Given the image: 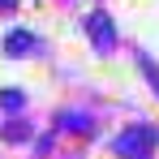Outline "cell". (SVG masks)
Instances as JSON below:
<instances>
[{"label":"cell","instance_id":"cell-1","mask_svg":"<svg viewBox=\"0 0 159 159\" xmlns=\"http://www.w3.org/2000/svg\"><path fill=\"white\" fill-rule=\"evenodd\" d=\"M159 133L151 129V125H138V129H125L120 138H116V151L125 159H151V151H155Z\"/></svg>","mask_w":159,"mask_h":159},{"label":"cell","instance_id":"cell-2","mask_svg":"<svg viewBox=\"0 0 159 159\" xmlns=\"http://www.w3.org/2000/svg\"><path fill=\"white\" fill-rule=\"evenodd\" d=\"M86 30H90V39H95L99 52H112L116 48V30H112V17L107 13H90L86 17Z\"/></svg>","mask_w":159,"mask_h":159},{"label":"cell","instance_id":"cell-3","mask_svg":"<svg viewBox=\"0 0 159 159\" xmlns=\"http://www.w3.org/2000/svg\"><path fill=\"white\" fill-rule=\"evenodd\" d=\"M34 48V34H26V30H13L9 39H4V52L9 56H22V52H30Z\"/></svg>","mask_w":159,"mask_h":159}]
</instances>
